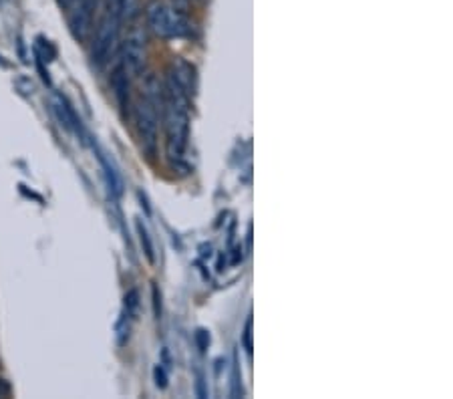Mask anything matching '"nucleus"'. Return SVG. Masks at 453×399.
<instances>
[{
	"instance_id": "obj_5",
	"label": "nucleus",
	"mask_w": 453,
	"mask_h": 399,
	"mask_svg": "<svg viewBox=\"0 0 453 399\" xmlns=\"http://www.w3.org/2000/svg\"><path fill=\"white\" fill-rule=\"evenodd\" d=\"M97 11H99V0H77L69 6L67 25L77 43H87L93 35Z\"/></svg>"
},
{
	"instance_id": "obj_20",
	"label": "nucleus",
	"mask_w": 453,
	"mask_h": 399,
	"mask_svg": "<svg viewBox=\"0 0 453 399\" xmlns=\"http://www.w3.org/2000/svg\"><path fill=\"white\" fill-rule=\"evenodd\" d=\"M0 64H6V63H4V61H2V57H0Z\"/></svg>"
},
{
	"instance_id": "obj_3",
	"label": "nucleus",
	"mask_w": 453,
	"mask_h": 399,
	"mask_svg": "<svg viewBox=\"0 0 453 399\" xmlns=\"http://www.w3.org/2000/svg\"><path fill=\"white\" fill-rule=\"evenodd\" d=\"M159 119L166 129V150H168L169 159L173 164H181V157L188 145V129H190L188 111L166 101Z\"/></svg>"
},
{
	"instance_id": "obj_17",
	"label": "nucleus",
	"mask_w": 453,
	"mask_h": 399,
	"mask_svg": "<svg viewBox=\"0 0 453 399\" xmlns=\"http://www.w3.org/2000/svg\"><path fill=\"white\" fill-rule=\"evenodd\" d=\"M195 391H197V398H207V389L204 387V377L197 373V379H195Z\"/></svg>"
},
{
	"instance_id": "obj_16",
	"label": "nucleus",
	"mask_w": 453,
	"mask_h": 399,
	"mask_svg": "<svg viewBox=\"0 0 453 399\" xmlns=\"http://www.w3.org/2000/svg\"><path fill=\"white\" fill-rule=\"evenodd\" d=\"M195 341H197V345H200V351H206L207 345H210V335H207V331L200 329V331L195 333Z\"/></svg>"
},
{
	"instance_id": "obj_19",
	"label": "nucleus",
	"mask_w": 453,
	"mask_h": 399,
	"mask_svg": "<svg viewBox=\"0 0 453 399\" xmlns=\"http://www.w3.org/2000/svg\"><path fill=\"white\" fill-rule=\"evenodd\" d=\"M57 2H59V4H61L63 9H69V6H71L73 2H77V0H57Z\"/></svg>"
},
{
	"instance_id": "obj_7",
	"label": "nucleus",
	"mask_w": 453,
	"mask_h": 399,
	"mask_svg": "<svg viewBox=\"0 0 453 399\" xmlns=\"http://www.w3.org/2000/svg\"><path fill=\"white\" fill-rule=\"evenodd\" d=\"M111 89H113V95H115V101L119 105V111H121V117L127 119L131 116V107H133V101H131V81H130V71L125 69L123 63H117L111 71Z\"/></svg>"
},
{
	"instance_id": "obj_8",
	"label": "nucleus",
	"mask_w": 453,
	"mask_h": 399,
	"mask_svg": "<svg viewBox=\"0 0 453 399\" xmlns=\"http://www.w3.org/2000/svg\"><path fill=\"white\" fill-rule=\"evenodd\" d=\"M168 75L173 79L178 85H180L181 91H185L190 97L194 95V89H195L194 64H190L188 61H183V59H173V61L169 63Z\"/></svg>"
},
{
	"instance_id": "obj_15",
	"label": "nucleus",
	"mask_w": 453,
	"mask_h": 399,
	"mask_svg": "<svg viewBox=\"0 0 453 399\" xmlns=\"http://www.w3.org/2000/svg\"><path fill=\"white\" fill-rule=\"evenodd\" d=\"M154 377H156V386L159 389H166L168 387V375H166V369L161 365H157L156 371H154Z\"/></svg>"
},
{
	"instance_id": "obj_2",
	"label": "nucleus",
	"mask_w": 453,
	"mask_h": 399,
	"mask_svg": "<svg viewBox=\"0 0 453 399\" xmlns=\"http://www.w3.org/2000/svg\"><path fill=\"white\" fill-rule=\"evenodd\" d=\"M147 25L159 39H173V37H192L190 21L178 11H171L161 0H149L145 6Z\"/></svg>"
},
{
	"instance_id": "obj_18",
	"label": "nucleus",
	"mask_w": 453,
	"mask_h": 399,
	"mask_svg": "<svg viewBox=\"0 0 453 399\" xmlns=\"http://www.w3.org/2000/svg\"><path fill=\"white\" fill-rule=\"evenodd\" d=\"M6 395H11V386L4 379H0V398H6Z\"/></svg>"
},
{
	"instance_id": "obj_10",
	"label": "nucleus",
	"mask_w": 453,
	"mask_h": 399,
	"mask_svg": "<svg viewBox=\"0 0 453 399\" xmlns=\"http://www.w3.org/2000/svg\"><path fill=\"white\" fill-rule=\"evenodd\" d=\"M119 2V18L133 23L142 14V4L139 0H117Z\"/></svg>"
},
{
	"instance_id": "obj_6",
	"label": "nucleus",
	"mask_w": 453,
	"mask_h": 399,
	"mask_svg": "<svg viewBox=\"0 0 453 399\" xmlns=\"http://www.w3.org/2000/svg\"><path fill=\"white\" fill-rule=\"evenodd\" d=\"M145 47H147V37L143 26L133 25L123 43V61H121L130 71V75H143V69L147 64Z\"/></svg>"
},
{
	"instance_id": "obj_14",
	"label": "nucleus",
	"mask_w": 453,
	"mask_h": 399,
	"mask_svg": "<svg viewBox=\"0 0 453 399\" xmlns=\"http://www.w3.org/2000/svg\"><path fill=\"white\" fill-rule=\"evenodd\" d=\"M151 295H154V315H156V319H159L161 317V293L156 283L151 286Z\"/></svg>"
},
{
	"instance_id": "obj_4",
	"label": "nucleus",
	"mask_w": 453,
	"mask_h": 399,
	"mask_svg": "<svg viewBox=\"0 0 453 399\" xmlns=\"http://www.w3.org/2000/svg\"><path fill=\"white\" fill-rule=\"evenodd\" d=\"M131 116L135 121V129L139 135L143 154L149 159H154L157 155V135H159V113H157V109L142 97L131 107Z\"/></svg>"
},
{
	"instance_id": "obj_13",
	"label": "nucleus",
	"mask_w": 453,
	"mask_h": 399,
	"mask_svg": "<svg viewBox=\"0 0 453 399\" xmlns=\"http://www.w3.org/2000/svg\"><path fill=\"white\" fill-rule=\"evenodd\" d=\"M242 345L246 349L248 355H252V319H248L244 327V337H242Z\"/></svg>"
},
{
	"instance_id": "obj_9",
	"label": "nucleus",
	"mask_w": 453,
	"mask_h": 399,
	"mask_svg": "<svg viewBox=\"0 0 453 399\" xmlns=\"http://www.w3.org/2000/svg\"><path fill=\"white\" fill-rule=\"evenodd\" d=\"M143 99L149 101L161 116L164 105H166V93H164V83L159 81L156 73H149L143 79Z\"/></svg>"
},
{
	"instance_id": "obj_12",
	"label": "nucleus",
	"mask_w": 453,
	"mask_h": 399,
	"mask_svg": "<svg viewBox=\"0 0 453 399\" xmlns=\"http://www.w3.org/2000/svg\"><path fill=\"white\" fill-rule=\"evenodd\" d=\"M232 395L234 398H238V395H242L244 391H242V377H240V371H238V363H234V371H232Z\"/></svg>"
},
{
	"instance_id": "obj_11",
	"label": "nucleus",
	"mask_w": 453,
	"mask_h": 399,
	"mask_svg": "<svg viewBox=\"0 0 453 399\" xmlns=\"http://www.w3.org/2000/svg\"><path fill=\"white\" fill-rule=\"evenodd\" d=\"M137 232H139V240H142L143 252H145L147 260L154 264V262H156V250H154V242H151V236H149V232L145 230V226H143L142 222H137Z\"/></svg>"
},
{
	"instance_id": "obj_1",
	"label": "nucleus",
	"mask_w": 453,
	"mask_h": 399,
	"mask_svg": "<svg viewBox=\"0 0 453 399\" xmlns=\"http://www.w3.org/2000/svg\"><path fill=\"white\" fill-rule=\"evenodd\" d=\"M119 28H121L119 2L111 0L107 13L97 25V30L93 35V43H91V61L97 69H103L111 63V59L115 55L117 43H119Z\"/></svg>"
}]
</instances>
